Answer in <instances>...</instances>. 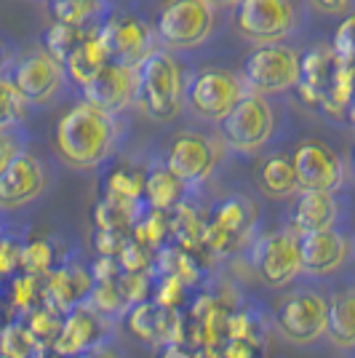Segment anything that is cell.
<instances>
[{
  "instance_id": "cell-1",
  "label": "cell",
  "mask_w": 355,
  "mask_h": 358,
  "mask_svg": "<svg viewBox=\"0 0 355 358\" xmlns=\"http://www.w3.org/2000/svg\"><path fill=\"white\" fill-rule=\"evenodd\" d=\"M118 136V115L91 105L89 99H80L57 120L54 150L61 158V164L78 171H89V169L102 166L113 155Z\"/></svg>"
},
{
  "instance_id": "cell-2",
  "label": "cell",
  "mask_w": 355,
  "mask_h": 358,
  "mask_svg": "<svg viewBox=\"0 0 355 358\" xmlns=\"http://www.w3.org/2000/svg\"><path fill=\"white\" fill-rule=\"evenodd\" d=\"M136 70H139L136 105L152 120L171 123L184 110L190 70L179 62V54L161 48V45L152 48L147 57L136 64Z\"/></svg>"
},
{
  "instance_id": "cell-3",
  "label": "cell",
  "mask_w": 355,
  "mask_h": 358,
  "mask_svg": "<svg viewBox=\"0 0 355 358\" xmlns=\"http://www.w3.org/2000/svg\"><path fill=\"white\" fill-rule=\"evenodd\" d=\"M307 0H238L236 32L252 45L291 43L307 27Z\"/></svg>"
},
{
  "instance_id": "cell-4",
  "label": "cell",
  "mask_w": 355,
  "mask_h": 358,
  "mask_svg": "<svg viewBox=\"0 0 355 358\" xmlns=\"http://www.w3.org/2000/svg\"><path fill=\"white\" fill-rule=\"evenodd\" d=\"M219 8L211 0H168L155 19V38L161 48L174 54L198 51L214 38Z\"/></svg>"
},
{
  "instance_id": "cell-5",
  "label": "cell",
  "mask_w": 355,
  "mask_h": 358,
  "mask_svg": "<svg viewBox=\"0 0 355 358\" xmlns=\"http://www.w3.org/2000/svg\"><path fill=\"white\" fill-rule=\"evenodd\" d=\"M278 131V113L273 105V96L246 91L224 120L219 123V134L224 145L243 155H254L265 150Z\"/></svg>"
},
{
  "instance_id": "cell-6",
  "label": "cell",
  "mask_w": 355,
  "mask_h": 358,
  "mask_svg": "<svg viewBox=\"0 0 355 358\" xmlns=\"http://www.w3.org/2000/svg\"><path fill=\"white\" fill-rule=\"evenodd\" d=\"M243 75L233 73L227 67H198L187 75V96L184 107L203 123H222L224 115L240 102V96L246 94Z\"/></svg>"
},
{
  "instance_id": "cell-7",
  "label": "cell",
  "mask_w": 355,
  "mask_h": 358,
  "mask_svg": "<svg viewBox=\"0 0 355 358\" xmlns=\"http://www.w3.org/2000/svg\"><path fill=\"white\" fill-rule=\"evenodd\" d=\"M249 91L265 96H281L299 86L302 80V54L291 43L254 45L240 67Z\"/></svg>"
},
{
  "instance_id": "cell-8",
  "label": "cell",
  "mask_w": 355,
  "mask_h": 358,
  "mask_svg": "<svg viewBox=\"0 0 355 358\" xmlns=\"http://www.w3.org/2000/svg\"><path fill=\"white\" fill-rule=\"evenodd\" d=\"M70 75L59 57L45 48H32L14 67V89L30 107H51L64 99Z\"/></svg>"
},
{
  "instance_id": "cell-9",
  "label": "cell",
  "mask_w": 355,
  "mask_h": 358,
  "mask_svg": "<svg viewBox=\"0 0 355 358\" xmlns=\"http://www.w3.org/2000/svg\"><path fill=\"white\" fill-rule=\"evenodd\" d=\"M275 324H278V331L291 343H318L328 327V299L312 289H296L278 302Z\"/></svg>"
},
{
  "instance_id": "cell-10",
  "label": "cell",
  "mask_w": 355,
  "mask_h": 358,
  "mask_svg": "<svg viewBox=\"0 0 355 358\" xmlns=\"http://www.w3.org/2000/svg\"><path fill=\"white\" fill-rule=\"evenodd\" d=\"M299 190H342L347 169L342 155L321 139H302L291 152Z\"/></svg>"
},
{
  "instance_id": "cell-11",
  "label": "cell",
  "mask_w": 355,
  "mask_h": 358,
  "mask_svg": "<svg viewBox=\"0 0 355 358\" xmlns=\"http://www.w3.org/2000/svg\"><path fill=\"white\" fill-rule=\"evenodd\" d=\"M51 171L41 155L30 150L19 152L11 164L0 171V209L16 211L30 206L45 193Z\"/></svg>"
},
{
  "instance_id": "cell-12",
  "label": "cell",
  "mask_w": 355,
  "mask_h": 358,
  "mask_svg": "<svg viewBox=\"0 0 355 358\" xmlns=\"http://www.w3.org/2000/svg\"><path fill=\"white\" fill-rule=\"evenodd\" d=\"M254 268L259 281L270 289H283L302 273V252H299V233H273L256 241L254 246Z\"/></svg>"
},
{
  "instance_id": "cell-13",
  "label": "cell",
  "mask_w": 355,
  "mask_h": 358,
  "mask_svg": "<svg viewBox=\"0 0 355 358\" xmlns=\"http://www.w3.org/2000/svg\"><path fill=\"white\" fill-rule=\"evenodd\" d=\"M139 96V70L136 64L110 59L99 73L83 86V99L91 105L102 107L113 115H120L123 110L136 105Z\"/></svg>"
},
{
  "instance_id": "cell-14",
  "label": "cell",
  "mask_w": 355,
  "mask_h": 358,
  "mask_svg": "<svg viewBox=\"0 0 355 358\" xmlns=\"http://www.w3.org/2000/svg\"><path fill=\"white\" fill-rule=\"evenodd\" d=\"M166 166L184 187H195L206 182L217 166V148L206 134L198 131H179L168 142Z\"/></svg>"
},
{
  "instance_id": "cell-15",
  "label": "cell",
  "mask_w": 355,
  "mask_h": 358,
  "mask_svg": "<svg viewBox=\"0 0 355 358\" xmlns=\"http://www.w3.org/2000/svg\"><path fill=\"white\" fill-rule=\"evenodd\" d=\"M299 252H302V273L324 278L347 265L353 252V238L350 230L345 227L299 233Z\"/></svg>"
},
{
  "instance_id": "cell-16",
  "label": "cell",
  "mask_w": 355,
  "mask_h": 358,
  "mask_svg": "<svg viewBox=\"0 0 355 358\" xmlns=\"http://www.w3.org/2000/svg\"><path fill=\"white\" fill-rule=\"evenodd\" d=\"M350 220V203L342 190H299L291 206V222L296 233H312V230H331L345 227Z\"/></svg>"
},
{
  "instance_id": "cell-17",
  "label": "cell",
  "mask_w": 355,
  "mask_h": 358,
  "mask_svg": "<svg viewBox=\"0 0 355 358\" xmlns=\"http://www.w3.org/2000/svg\"><path fill=\"white\" fill-rule=\"evenodd\" d=\"M107 337H110L107 318L96 313L91 305L89 308L80 305V308H75V310L64 315L59 334H57V340L51 345V350L59 358H78L107 345Z\"/></svg>"
},
{
  "instance_id": "cell-18",
  "label": "cell",
  "mask_w": 355,
  "mask_h": 358,
  "mask_svg": "<svg viewBox=\"0 0 355 358\" xmlns=\"http://www.w3.org/2000/svg\"><path fill=\"white\" fill-rule=\"evenodd\" d=\"M91 289H94L91 270L78 265V262H67V265L54 268L45 275L43 305L54 308L57 313L67 315L70 310L89 302Z\"/></svg>"
},
{
  "instance_id": "cell-19",
  "label": "cell",
  "mask_w": 355,
  "mask_h": 358,
  "mask_svg": "<svg viewBox=\"0 0 355 358\" xmlns=\"http://www.w3.org/2000/svg\"><path fill=\"white\" fill-rule=\"evenodd\" d=\"M102 41L110 51V59L126 62V64H139L152 48H158L155 30L145 27L142 19H113L102 32Z\"/></svg>"
},
{
  "instance_id": "cell-20",
  "label": "cell",
  "mask_w": 355,
  "mask_h": 358,
  "mask_svg": "<svg viewBox=\"0 0 355 358\" xmlns=\"http://www.w3.org/2000/svg\"><path fill=\"white\" fill-rule=\"evenodd\" d=\"M256 187L273 198V201H283V198H294L299 193V182H296L294 161L286 152H273L267 155L259 171H256Z\"/></svg>"
},
{
  "instance_id": "cell-21",
  "label": "cell",
  "mask_w": 355,
  "mask_h": 358,
  "mask_svg": "<svg viewBox=\"0 0 355 358\" xmlns=\"http://www.w3.org/2000/svg\"><path fill=\"white\" fill-rule=\"evenodd\" d=\"M326 334L342 350H353L355 348V286L342 289L328 299Z\"/></svg>"
},
{
  "instance_id": "cell-22",
  "label": "cell",
  "mask_w": 355,
  "mask_h": 358,
  "mask_svg": "<svg viewBox=\"0 0 355 358\" xmlns=\"http://www.w3.org/2000/svg\"><path fill=\"white\" fill-rule=\"evenodd\" d=\"M107 62H110V51H107L104 41L102 38H91V41L75 48L70 54V59L64 62V67H67V75H70V83L83 89Z\"/></svg>"
},
{
  "instance_id": "cell-23",
  "label": "cell",
  "mask_w": 355,
  "mask_h": 358,
  "mask_svg": "<svg viewBox=\"0 0 355 358\" xmlns=\"http://www.w3.org/2000/svg\"><path fill=\"white\" fill-rule=\"evenodd\" d=\"M171 233V214L163 209H155V206H139L136 214H133L131 222V238L139 241L142 246L147 249H161L166 243V236Z\"/></svg>"
},
{
  "instance_id": "cell-24",
  "label": "cell",
  "mask_w": 355,
  "mask_h": 358,
  "mask_svg": "<svg viewBox=\"0 0 355 358\" xmlns=\"http://www.w3.org/2000/svg\"><path fill=\"white\" fill-rule=\"evenodd\" d=\"M182 193H184V185L179 182L168 166H158L152 169L145 179V195H147V203L155 209L171 211L177 203H182Z\"/></svg>"
},
{
  "instance_id": "cell-25",
  "label": "cell",
  "mask_w": 355,
  "mask_h": 358,
  "mask_svg": "<svg viewBox=\"0 0 355 358\" xmlns=\"http://www.w3.org/2000/svg\"><path fill=\"white\" fill-rule=\"evenodd\" d=\"M168 214H171V233L179 241V246L193 254L206 252L203 249V227H206L203 217L187 203H177Z\"/></svg>"
},
{
  "instance_id": "cell-26",
  "label": "cell",
  "mask_w": 355,
  "mask_h": 358,
  "mask_svg": "<svg viewBox=\"0 0 355 358\" xmlns=\"http://www.w3.org/2000/svg\"><path fill=\"white\" fill-rule=\"evenodd\" d=\"M217 224H222L224 230L236 233L238 238H243V233L249 230L256 220V209L254 203L246 198V195H230L224 198L222 203L214 209V217H211Z\"/></svg>"
},
{
  "instance_id": "cell-27",
  "label": "cell",
  "mask_w": 355,
  "mask_h": 358,
  "mask_svg": "<svg viewBox=\"0 0 355 358\" xmlns=\"http://www.w3.org/2000/svg\"><path fill=\"white\" fill-rule=\"evenodd\" d=\"M158 315H161V305L145 299V302L129 305V310L123 313V327L142 343H158Z\"/></svg>"
},
{
  "instance_id": "cell-28",
  "label": "cell",
  "mask_w": 355,
  "mask_h": 358,
  "mask_svg": "<svg viewBox=\"0 0 355 358\" xmlns=\"http://www.w3.org/2000/svg\"><path fill=\"white\" fill-rule=\"evenodd\" d=\"M43 292H45L43 275H35V273H24L22 270V275H14V281L8 286V302L22 315H27L43 302Z\"/></svg>"
},
{
  "instance_id": "cell-29",
  "label": "cell",
  "mask_w": 355,
  "mask_h": 358,
  "mask_svg": "<svg viewBox=\"0 0 355 358\" xmlns=\"http://www.w3.org/2000/svg\"><path fill=\"white\" fill-rule=\"evenodd\" d=\"M158 262H161V273H174L190 286L201 284V278H203L198 257L193 252H187V249H182V246H168V249L161 246Z\"/></svg>"
},
{
  "instance_id": "cell-30",
  "label": "cell",
  "mask_w": 355,
  "mask_h": 358,
  "mask_svg": "<svg viewBox=\"0 0 355 358\" xmlns=\"http://www.w3.org/2000/svg\"><path fill=\"white\" fill-rule=\"evenodd\" d=\"M61 321H64V315L57 313L54 308H48V305H38L35 310L27 313V329H30L32 340L38 345V350H51V345L57 340V334H59L61 329Z\"/></svg>"
},
{
  "instance_id": "cell-31",
  "label": "cell",
  "mask_w": 355,
  "mask_h": 358,
  "mask_svg": "<svg viewBox=\"0 0 355 358\" xmlns=\"http://www.w3.org/2000/svg\"><path fill=\"white\" fill-rule=\"evenodd\" d=\"M38 353V345L32 340L30 329L24 321H11L0 329V356L6 358H32Z\"/></svg>"
},
{
  "instance_id": "cell-32",
  "label": "cell",
  "mask_w": 355,
  "mask_h": 358,
  "mask_svg": "<svg viewBox=\"0 0 355 358\" xmlns=\"http://www.w3.org/2000/svg\"><path fill=\"white\" fill-rule=\"evenodd\" d=\"M86 305H91L99 315H104L107 321L110 318H118L129 310V302L120 292L118 281H102V284H94L91 289V297Z\"/></svg>"
},
{
  "instance_id": "cell-33",
  "label": "cell",
  "mask_w": 355,
  "mask_h": 358,
  "mask_svg": "<svg viewBox=\"0 0 355 358\" xmlns=\"http://www.w3.org/2000/svg\"><path fill=\"white\" fill-rule=\"evenodd\" d=\"M54 262H57V254H54V246L48 241L38 238V241H27L22 246V254H19V268L24 273H35V275H48L54 270Z\"/></svg>"
},
{
  "instance_id": "cell-34",
  "label": "cell",
  "mask_w": 355,
  "mask_h": 358,
  "mask_svg": "<svg viewBox=\"0 0 355 358\" xmlns=\"http://www.w3.org/2000/svg\"><path fill=\"white\" fill-rule=\"evenodd\" d=\"M30 145V134L19 120L0 123V171L14 161L19 152H24Z\"/></svg>"
},
{
  "instance_id": "cell-35",
  "label": "cell",
  "mask_w": 355,
  "mask_h": 358,
  "mask_svg": "<svg viewBox=\"0 0 355 358\" xmlns=\"http://www.w3.org/2000/svg\"><path fill=\"white\" fill-rule=\"evenodd\" d=\"M187 289L190 284L182 281L174 273H161V278L152 286V302L161 305V308H171V310H179L187 299Z\"/></svg>"
},
{
  "instance_id": "cell-36",
  "label": "cell",
  "mask_w": 355,
  "mask_h": 358,
  "mask_svg": "<svg viewBox=\"0 0 355 358\" xmlns=\"http://www.w3.org/2000/svg\"><path fill=\"white\" fill-rule=\"evenodd\" d=\"M238 236L224 230L222 224H217L214 220H208L206 227H203V249H206L211 257H227L238 246Z\"/></svg>"
},
{
  "instance_id": "cell-37",
  "label": "cell",
  "mask_w": 355,
  "mask_h": 358,
  "mask_svg": "<svg viewBox=\"0 0 355 358\" xmlns=\"http://www.w3.org/2000/svg\"><path fill=\"white\" fill-rule=\"evenodd\" d=\"M262 321L259 313L252 308H238L230 313L227 321V340H240V337H262Z\"/></svg>"
},
{
  "instance_id": "cell-38",
  "label": "cell",
  "mask_w": 355,
  "mask_h": 358,
  "mask_svg": "<svg viewBox=\"0 0 355 358\" xmlns=\"http://www.w3.org/2000/svg\"><path fill=\"white\" fill-rule=\"evenodd\" d=\"M118 265L120 273H150V249L129 236L118 252Z\"/></svg>"
},
{
  "instance_id": "cell-39",
  "label": "cell",
  "mask_w": 355,
  "mask_h": 358,
  "mask_svg": "<svg viewBox=\"0 0 355 358\" xmlns=\"http://www.w3.org/2000/svg\"><path fill=\"white\" fill-rule=\"evenodd\" d=\"M118 286L120 292H123V297H126V302L136 305V302H145L150 297L155 281L150 278V273H120Z\"/></svg>"
},
{
  "instance_id": "cell-40",
  "label": "cell",
  "mask_w": 355,
  "mask_h": 358,
  "mask_svg": "<svg viewBox=\"0 0 355 358\" xmlns=\"http://www.w3.org/2000/svg\"><path fill=\"white\" fill-rule=\"evenodd\" d=\"M265 343L262 337H240L227 340L222 348V358H265Z\"/></svg>"
},
{
  "instance_id": "cell-41",
  "label": "cell",
  "mask_w": 355,
  "mask_h": 358,
  "mask_svg": "<svg viewBox=\"0 0 355 358\" xmlns=\"http://www.w3.org/2000/svg\"><path fill=\"white\" fill-rule=\"evenodd\" d=\"M129 241V233L126 230H99L94 233V249L99 254H107V257H118V252L123 249V243Z\"/></svg>"
},
{
  "instance_id": "cell-42",
  "label": "cell",
  "mask_w": 355,
  "mask_h": 358,
  "mask_svg": "<svg viewBox=\"0 0 355 358\" xmlns=\"http://www.w3.org/2000/svg\"><path fill=\"white\" fill-rule=\"evenodd\" d=\"M89 270H91L94 284H102V281H118V275H120L118 257L99 254V257H96V262H94V265H89Z\"/></svg>"
},
{
  "instance_id": "cell-43",
  "label": "cell",
  "mask_w": 355,
  "mask_h": 358,
  "mask_svg": "<svg viewBox=\"0 0 355 358\" xmlns=\"http://www.w3.org/2000/svg\"><path fill=\"white\" fill-rule=\"evenodd\" d=\"M19 254L22 246L14 241H0V278L3 275H14L19 270Z\"/></svg>"
},
{
  "instance_id": "cell-44",
  "label": "cell",
  "mask_w": 355,
  "mask_h": 358,
  "mask_svg": "<svg viewBox=\"0 0 355 358\" xmlns=\"http://www.w3.org/2000/svg\"><path fill=\"white\" fill-rule=\"evenodd\" d=\"M307 3L326 16H345L355 8V0H307Z\"/></svg>"
},
{
  "instance_id": "cell-45",
  "label": "cell",
  "mask_w": 355,
  "mask_h": 358,
  "mask_svg": "<svg viewBox=\"0 0 355 358\" xmlns=\"http://www.w3.org/2000/svg\"><path fill=\"white\" fill-rule=\"evenodd\" d=\"M86 358H123V356H120L115 348H110V345H102V348H96V350L86 353Z\"/></svg>"
},
{
  "instance_id": "cell-46",
  "label": "cell",
  "mask_w": 355,
  "mask_h": 358,
  "mask_svg": "<svg viewBox=\"0 0 355 358\" xmlns=\"http://www.w3.org/2000/svg\"><path fill=\"white\" fill-rule=\"evenodd\" d=\"M211 3H214L219 11H227V8H236L238 0H211Z\"/></svg>"
},
{
  "instance_id": "cell-47",
  "label": "cell",
  "mask_w": 355,
  "mask_h": 358,
  "mask_svg": "<svg viewBox=\"0 0 355 358\" xmlns=\"http://www.w3.org/2000/svg\"><path fill=\"white\" fill-rule=\"evenodd\" d=\"M32 358H59V356H57V353H54V350H51V356H45L43 350H38V353H35V356H32Z\"/></svg>"
},
{
  "instance_id": "cell-48",
  "label": "cell",
  "mask_w": 355,
  "mask_h": 358,
  "mask_svg": "<svg viewBox=\"0 0 355 358\" xmlns=\"http://www.w3.org/2000/svg\"><path fill=\"white\" fill-rule=\"evenodd\" d=\"M0 329H3V299H0Z\"/></svg>"
},
{
  "instance_id": "cell-49",
  "label": "cell",
  "mask_w": 355,
  "mask_h": 358,
  "mask_svg": "<svg viewBox=\"0 0 355 358\" xmlns=\"http://www.w3.org/2000/svg\"><path fill=\"white\" fill-rule=\"evenodd\" d=\"M78 358H86V356H78Z\"/></svg>"
}]
</instances>
